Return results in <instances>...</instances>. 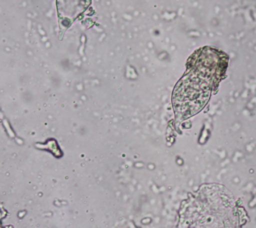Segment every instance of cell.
<instances>
[{
    "label": "cell",
    "instance_id": "1",
    "mask_svg": "<svg viewBox=\"0 0 256 228\" xmlns=\"http://www.w3.org/2000/svg\"><path fill=\"white\" fill-rule=\"evenodd\" d=\"M245 210L219 184L202 185L183 202L177 228H242Z\"/></svg>",
    "mask_w": 256,
    "mask_h": 228
}]
</instances>
